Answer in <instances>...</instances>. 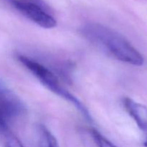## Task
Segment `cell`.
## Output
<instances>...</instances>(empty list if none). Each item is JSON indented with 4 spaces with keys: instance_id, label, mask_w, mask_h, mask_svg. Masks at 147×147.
<instances>
[{
    "instance_id": "cell-1",
    "label": "cell",
    "mask_w": 147,
    "mask_h": 147,
    "mask_svg": "<svg viewBox=\"0 0 147 147\" xmlns=\"http://www.w3.org/2000/svg\"><path fill=\"white\" fill-rule=\"evenodd\" d=\"M84 37L92 44L116 60L132 65L141 66L143 55L122 34L98 23H88L81 29Z\"/></svg>"
},
{
    "instance_id": "cell-2",
    "label": "cell",
    "mask_w": 147,
    "mask_h": 147,
    "mask_svg": "<svg viewBox=\"0 0 147 147\" xmlns=\"http://www.w3.org/2000/svg\"><path fill=\"white\" fill-rule=\"evenodd\" d=\"M17 59L33 76L37 78V80L45 87L47 88L49 90L54 93L55 94L57 95L74 105L76 109L83 114V116L88 119V121H93L91 116L87 108L74 95L70 93L65 88L62 86L56 74L42 64L27 56L18 55Z\"/></svg>"
},
{
    "instance_id": "cell-3",
    "label": "cell",
    "mask_w": 147,
    "mask_h": 147,
    "mask_svg": "<svg viewBox=\"0 0 147 147\" xmlns=\"http://www.w3.org/2000/svg\"><path fill=\"white\" fill-rule=\"evenodd\" d=\"M22 99L0 79V136L10 131V125L26 113Z\"/></svg>"
},
{
    "instance_id": "cell-4",
    "label": "cell",
    "mask_w": 147,
    "mask_h": 147,
    "mask_svg": "<svg viewBox=\"0 0 147 147\" xmlns=\"http://www.w3.org/2000/svg\"><path fill=\"white\" fill-rule=\"evenodd\" d=\"M14 9L40 27L51 29L57 25L55 19L50 14L42 0H8Z\"/></svg>"
},
{
    "instance_id": "cell-5",
    "label": "cell",
    "mask_w": 147,
    "mask_h": 147,
    "mask_svg": "<svg viewBox=\"0 0 147 147\" xmlns=\"http://www.w3.org/2000/svg\"><path fill=\"white\" fill-rule=\"evenodd\" d=\"M126 111L135 121L140 129L147 134V107L136 102L130 98H125L123 100Z\"/></svg>"
},
{
    "instance_id": "cell-6",
    "label": "cell",
    "mask_w": 147,
    "mask_h": 147,
    "mask_svg": "<svg viewBox=\"0 0 147 147\" xmlns=\"http://www.w3.org/2000/svg\"><path fill=\"white\" fill-rule=\"evenodd\" d=\"M39 147H60L54 135L43 125L39 127Z\"/></svg>"
},
{
    "instance_id": "cell-7",
    "label": "cell",
    "mask_w": 147,
    "mask_h": 147,
    "mask_svg": "<svg viewBox=\"0 0 147 147\" xmlns=\"http://www.w3.org/2000/svg\"><path fill=\"white\" fill-rule=\"evenodd\" d=\"M2 139L5 147H24L20 139L11 130L0 136Z\"/></svg>"
},
{
    "instance_id": "cell-8",
    "label": "cell",
    "mask_w": 147,
    "mask_h": 147,
    "mask_svg": "<svg viewBox=\"0 0 147 147\" xmlns=\"http://www.w3.org/2000/svg\"><path fill=\"white\" fill-rule=\"evenodd\" d=\"M91 135L93 136L94 142L97 144L98 147H117L116 145L113 144L112 142H111L109 139H107L105 136H103L96 129H92Z\"/></svg>"
},
{
    "instance_id": "cell-9",
    "label": "cell",
    "mask_w": 147,
    "mask_h": 147,
    "mask_svg": "<svg viewBox=\"0 0 147 147\" xmlns=\"http://www.w3.org/2000/svg\"><path fill=\"white\" fill-rule=\"evenodd\" d=\"M144 146L147 147V139H146V140L144 142Z\"/></svg>"
}]
</instances>
